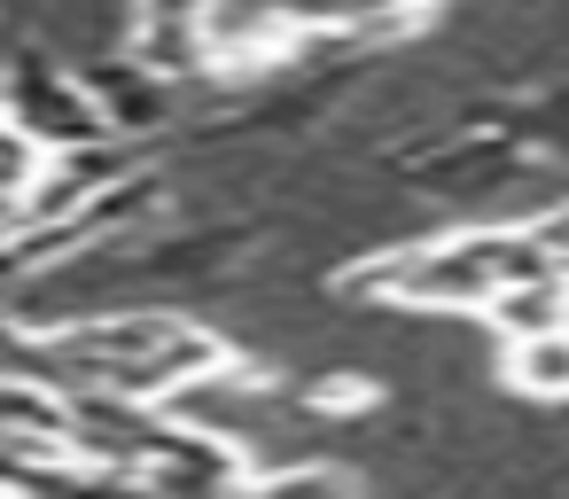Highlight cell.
Wrapping results in <instances>:
<instances>
[{
  "label": "cell",
  "mask_w": 569,
  "mask_h": 499,
  "mask_svg": "<svg viewBox=\"0 0 569 499\" xmlns=\"http://www.w3.org/2000/svg\"><path fill=\"white\" fill-rule=\"evenodd\" d=\"M569 250L553 242V227H476V234H445L429 250L382 258L367 273H351L359 297H390V305H421V312H483L491 289L530 281V273H561Z\"/></svg>",
  "instance_id": "obj_1"
},
{
  "label": "cell",
  "mask_w": 569,
  "mask_h": 499,
  "mask_svg": "<svg viewBox=\"0 0 569 499\" xmlns=\"http://www.w3.org/2000/svg\"><path fill=\"white\" fill-rule=\"evenodd\" d=\"M483 320H491L507 343L561 328V320H569V266H561V273H530V281H507V289H491V297H483Z\"/></svg>",
  "instance_id": "obj_2"
},
{
  "label": "cell",
  "mask_w": 569,
  "mask_h": 499,
  "mask_svg": "<svg viewBox=\"0 0 569 499\" xmlns=\"http://www.w3.org/2000/svg\"><path fill=\"white\" fill-rule=\"evenodd\" d=\"M507 375H515V390H530V398H569V320L546 328V336H522V343L507 351Z\"/></svg>",
  "instance_id": "obj_3"
}]
</instances>
